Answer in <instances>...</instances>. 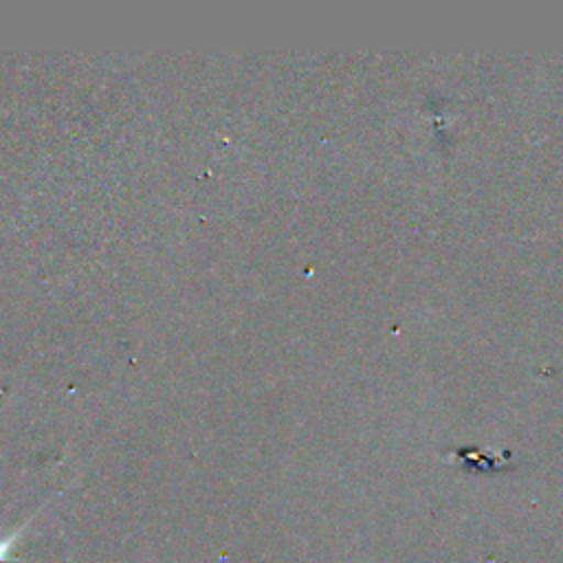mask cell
<instances>
[{
    "mask_svg": "<svg viewBox=\"0 0 563 563\" xmlns=\"http://www.w3.org/2000/svg\"><path fill=\"white\" fill-rule=\"evenodd\" d=\"M35 519V517H33ZM33 519H26L18 530H13L9 537H0V561H15L13 556H9L11 554V548L15 545V541L22 537V532L29 528V523L33 521Z\"/></svg>",
    "mask_w": 563,
    "mask_h": 563,
    "instance_id": "1",
    "label": "cell"
}]
</instances>
